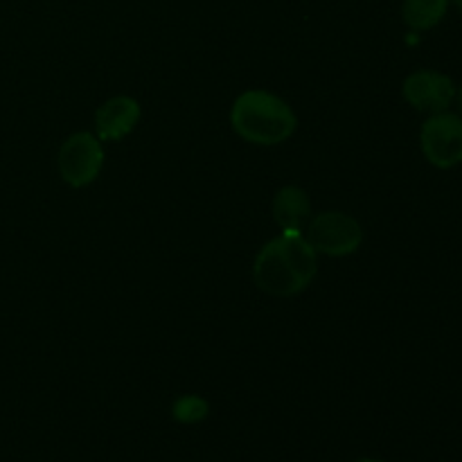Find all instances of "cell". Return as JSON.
<instances>
[{
  "instance_id": "9",
  "label": "cell",
  "mask_w": 462,
  "mask_h": 462,
  "mask_svg": "<svg viewBox=\"0 0 462 462\" xmlns=\"http://www.w3.org/2000/svg\"><path fill=\"white\" fill-rule=\"evenodd\" d=\"M449 0H404L402 18L415 32L433 30L445 18Z\"/></svg>"
},
{
  "instance_id": "3",
  "label": "cell",
  "mask_w": 462,
  "mask_h": 462,
  "mask_svg": "<svg viewBox=\"0 0 462 462\" xmlns=\"http://www.w3.org/2000/svg\"><path fill=\"white\" fill-rule=\"evenodd\" d=\"M305 239L314 248L316 255L328 257H346L359 251L364 242V230L355 217L346 212H320L307 226Z\"/></svg>"
},
{
  "instance_id": "12",
  "label": "cell",
  "mask_w": 462,
  "mask_h": 462,
  "mask_svg": "<svg viewBox=\"0 0 462 462\" xmlns=\"http://www.w3.org/2000/svg\"><path fill=\"white\" fill-rule=\"evenodd\" d=\"M449 3H454V5H456V7H458V9H460V14H462V0H449Z\"/></svg>"
},
{
  "instance_id": "11",
  "label": "cell",
  "mask_w": 462,
  "mask_h": 462,
  "mask_svg": "<svg viewBox=\"0 0 462 462\" xmlns=\"http://www.w3.org/2000/svg\"><path fill=\"white\" fill-rule=\"evenodd\" d=\"M456 104H458V116L462 117V86L456 90Z\"/></svg>"
},
{
  "instance_id": "4",
  "label": "cell",
  "mask_w": 462,
  "mask_h": 462,
  "mask_svg": "<svg viewBox=\"0 0 462 462\" xmlns=\"http://www.w3.org/2000/svg\"><path fill=\"white\" fill-rule=\"evenodd\" d=\"M57 165L63 183H68L70 188H86L97 179L104 167L102 140L88 131L72 134L59 147Z\"/></svg>"
},
{
  "instance_id": "1",
  "label": "cell",
  "mask_w": 462,
  "mask_h": 462,
  "mask_svg": "<svg viewBox=\"0 0 462 462\" xmlns=\"http://www.w3.org/2000/svg\"><path fill=\"white\" fill-rule=\"evenodd\" d=\"M319 255L302 230H282L266 242L253 262V278L264 293L275 298H291L305 291L316 278Z\"/></svg>"
},
{
  "instance_id": "5",
  "label": "cell",
  "mask_w": 462,
  "mask_h": 462,
  "mask_svg": "<svg viewBox=\"0 0 462 462\" xmlns=\"http://www.w3.org/2000/svg\"><path fill=\"white\" fill-rule=\"evenodd\" d=\"M424 158L438 170H451L462 162V117L458 113H436L420 131Z\"/></svg>"
},
{
  "instance_id": "2",
  "label": "cell",
  "mask_w": 462,
  "mask_h": 462,
  "mask_svg": "<svg viewBox=\"0 0 462 462\" xmlns=\"http://www.w3.org/2000/svg\"><path fill=\"white\" fill-rule=\"evenodd\" d=\"M230 126L246 143L273 147L291 138L298 120L293 108L275 93L246 90L230 108Z\"/></svg>"
},
{
  "instance_id": "7",
  "label": "cell",
  "mask_w": 462,
  "mask_h": 462,
  "mask_svg": "<svg viewBox=\"0 0 462 462\" xmlns=\"http://www.w3.org/2000/svg\"><path fill=\"white\" fill-rule=\"evenodd\" d=\"M140 104L129 95L106 99L95 113V135L102 143H117L126 138L140 122Z\"/></svg>"
},
{
  "instance_id": "13",
  "label": "cell",
  "mask_w": 462,
  "mask_h": 462,
  "mask_svg": "<svg viewBox=\"0 0 462 462\" xmlns=\"http://www.w3.org/2000/svg\"><path fill=\"white\" fill-rule=\"evenodd\" d=\"M356 462H383V460H374V458H364V460H356Z\"/></svg>"
},
{
  "instance_id": "10",
  "label": "cell",
  "mask_w": 462,
  "mask_h": 462,
  "mask_svg": "<svg viewBox=\"0 0 462 462\" xmlns=\"http://www.w3.org/2000/svg\"><path fill=\"white\" fill-rule=\"evenodd\" d=\"M210 413V406L203 397L199 395H183L174 402L171 406V415H174L176 422L180 424H197L203 422Z\"/></svg>"
},
{
  "instance_id": "8",
  "label": "cell",
  "mask_w": 462,
  "mask_h": 462,
  "mask_svg": "<svg viewBox=\"0 0 462 462\" xmlns=\"http://www.w3.org/2000/svg\"><path fill=\"white\" fill-rule=\"evenodd\" d=\"M273 217L282 230H302L311 217V201L305 189L287 185L273 199Z\"/></svg>"
},
{
  "instance_id": "6",
  "label": "cell",
  "mask_w": 462,
  "mask_h": 462,
  "mask_svg": "<svg viewBox=\"0 0 462 462\" xmlns=\"http://www.w3.org/2000/svg\"><path fill=\"white\" fill-rule=\"evenodd\" d=\"M404 99L420 113H436L449 111L451 104L456 102V84L449 75L438 70H415L411 72L402 86Z\"/></svg>"
}]
</instances>
